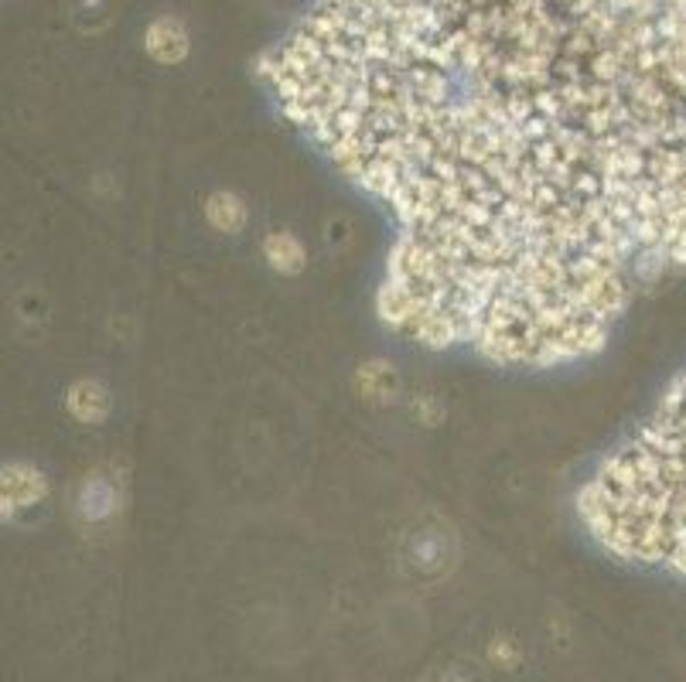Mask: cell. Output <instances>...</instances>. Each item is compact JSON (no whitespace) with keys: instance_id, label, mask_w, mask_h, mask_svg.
<instances>
[{"instance_id":"1","label":"cell","mask_w":686,"mask_h":682,"mask_svg":"<svg viewBox=\"0 0 686 682\" xmlns=\"http://www.w3.org/2000/svg\"><path fill=\"white\" fill-rule=\"evenodd\" d=\"M581 512L615 556L686 577V372L584 488Z\"/></svg>"},{"instance_id":"2","label":"cell","mask_w":686,"mask_h":682,"mask_svg":"<svg viewBox=\"0 0 686 682\" xmlns=\"http://www.w3.org/2000/svg\"><path fill=\"white\" fill-rule=\"evenodd\" d=\"M144 48L154 62L161 65H178L188 55V31L178 18H157L147 24L144 31Z\"/></svg>"},{"instance_id":"4","label":"cell","mask_w":686,"mask_h":682,"mask_svg":"<svg viewBox=\"0 0 686 682\" xmlns=\"http://www.w3.org/2000/svg\"><path fill=\"white\" fill-rule=\"evenodd\" d=\"M65 406H69V413L76 417L79 423H103L110 417V389L103 386V382L96 379H79L69 386V396H65Z\"/></svg>"},{"instance_id":"5","label":"cell","mask_w":686,"mask_h":682,"mask_svg":"<svg viewBox=\"0 0 686 682\" xmlns=\"http://www.w3.org/2000/svg\"><path fill=\"white\" fill-rule=\"evenodd\" d=\"M205 219H209V226L216 232L236 236V232H243L246 222H250V209H246V202L236 195V191H212V195L205 198Z\"/></svg>"},{"instance_id":"6","label":"cell","mask_w":686,"mask_h":682,"mask_svg":"<svg viewBox=\"0 0 686 682\" xmlns=\"http://www.w3.org/2000/svg\"><path fill=\"white\" fill-rule=\"evenodd\" d=\"M263 256H267V263L274 266L277 273H284V277H297V273L304 270V263H308V253H304L301 239H297L294 232H270V236L263 239Z\"/></svg>"},{"instance_id":"3","label":"cell","mask_w":686,"mask_h":682,"mask_svg":"<svg viewBox=\"0 0 686 682\" xmlns=\"http://www.w3.org/2000/svg\"><path fill=\"white\" fill-rule=\"evenodd\" d=\"M45 498V478L41 471L28 468V464H11L4 468V512L14 515L18 509H31L35 502Z\"/></svg>"}]
</instances>
